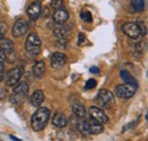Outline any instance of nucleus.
I'll use <instances>...</instances> for the list:
<instances>
[{
	"mask_svg": "<svg viewBox=\"0 0 148 141\" xmlns=\"http://www.w3.org/2000/svg\"><path fill=\"white\" fill-rule=\"evenodd\" d=\"M54 34L57 39H67L69 36V30L64 26H58L54 30Z\"/></svg>",
	"mask_w": 148,
	"mask_h": 141,
	"instance_id": "obj_19",
	"label": "nucleus"
},
{
	"mask_svg": "<svg viewBox=\"0 0 148 141\" xmlns=\"http://www.w3.org/2000/svg\"><path fill=\"white\" fill-rule=\"evenodd\" d=\"M23 74V68L21 66H16V67H13L12 70H8L7 75H6V84L8 87H14L15 84H17Z\"/></svg>",
	"mask_w": 148,
	"mask_h": 141,
	"instance_id": "obj_7",
	"label": "nucleus"
},
{
	"mask_svg": "<svg viewBox=\"0 0 148 141\" xmlns=\"http://www.w3.org/2000/svg\"><path fill=\"white\" fill-rule=\"evenodd\" d=\"M131 6L134 10L141 12L145 8V1L144 0H131Z\"/></svg>",
	"mask_w": 148,
	"mask_h": 141,
	"instance_id": "obj_20",
	"label": "nucleus"
},
{
	"mask_svg": "<svg viewBox=\"0 0 148 141\" xmlns=\"http://www.w3.org/2000/svg\"><path fill=\"white\" fill-rule=\"evenodd\" d=\"M138 25H139V29H140V35L147 34V29H146L145 24H144L143 22H139V23H138Z\"/></svg>",
	"mask_w": 148,
	"mask_h": 141,
	"instance_id": "obj_27",
	"label": "nucleus"
},
{
	"mask_svg": "<svg viewBox=\"0 0 148 141\" xmlns=\"http://www.w3.org/2000/svg\"><path fill=\"white\" fill-rule=\"evenodd\" d=\"M53 124L55 125L56 127H59V129H63L67 125V118L64 114H60V113H57L55 116L53 117Z\"/></svg>",
	"mask_w": 148,
	"mask_h": 141,
	"instance_id": "obj_16",
	"label": "nucleus"
},
{
	"mask_svg": "<svg viewBox=\"0 0 148 141\" xmlns=\"http://www.w3.org/2000/svg\"><path fill=\"white\" fill-rule=\"evenodd\" d=\"M41 3L39 1L32 2L27 8V15L32 21H37L41 15Z\"/></svg>",
	"mask_w": 148,
	"mask_h": 141,
	"instance_id": "obj_13",
	"label": "nucleus"
},
{
	"mask_svg": "<svg viewBox=\"0 0 148 141\" xmlns=\"http://www.w3.org/2000/svg\"><path fill=\"white\" fill-rule=\"evenodd\" d=\"M69 44V39H57V46L62 48H66Z\"/></svg>",
	"mask_w": 148,
	"mask_h": 141,
	"instance_id": "obj_25",
	"label": "nucleus"
},
{
	"mask_svg": "<svg viewBox=\"0 0 148 141\" xmlns=\"http://www.w3.org/2000/svg\"><path fill=\"white\" fill-rule=\"evenodd\" d=\"M43 100H45V94H43V92L41 90H36L33 92L31 99H30L31 105L36 106V107H39V106L43 103Z\"/></svg>",
	"mask_w": 148,
	"mask_h": 141,
	"instance_id": "obj_15",
	"label": "nucleus"
},
{
	"mask_svg": "<svg viewBox=\"0 0 148 141\" xmlns=\"http://www.w3.org/2000/svg\"><path fill=\"white\" fill-rule=\"evenodd\" d=\"M122 31L123 33L129 36L131 39H137L140 35V29L138 23H133V22H128L122 26Z\"/></svg>",
	"mask_w": 148,
	"mask_h": 141,
	"instance_id": "obj_8",
	"label": "nucleus"
},
{
	"mask_svg": "<svg viewBox=\"0 0 148 141\" xmlns=\"http://www.w3.org/2000/svg\"><path fill=\"white\" fill-rule=\"evenodd\" d=\"M96 103L100 107H110V106L114 103V96L110 90H106V89H101L99 90L98 94H97V98H96Z\"/></svg>",
	"mask_w": 148,
	"mask_h": 141,
	"instance_id": "obj_6",
	"label": "nucleus"
},
{
	"mask_svg": "<svg viewBox=\"0 0 148 141\" xmlns=\"http://www.w3.org/2000/svg\"><path fill=\"white\" fill-rule=\"evenodd\" d=\"M69 17H70L69 13H67L65 9H63V8L55 10V13H54V15H53L54 22L57 23V24H59V25L63 24V23H65V22L69 19Z\"/></svg>",
	"mask_w": 148,
	"mask_h": 141,
	"instance_id": "obj_14",
	"label": "nucleus"
},
{
	"mask_svg": "<svg viewBox=\"0 0 148 141\" xmlns=\"http://www.w3.org/2000/svg\"><path fill=\"white\" fill-rule=\"evenodd\" d=\"M0 48L3 50V53L6 55V59H8V62H13V58H14L13 42L8 39H2V40H0Z\"/></svg>",
	"mask_w": 148,
	"mask_h": 141,
	"instance_id": "obj_10",
	"label": "nucleus"
},
{
	"mask_svg": "<svg viewBox=\"0 0 148 141\" xmlns=\"http://www.w3.org/2000/svg\"><path fill=\"white\" fill-rule=\"evenodd\" d=\"M96 86H97L96 80H95V79H89V80L87 81V83H86V89H87V90H90V89L96 88Z\"/></svg>",
	"mask_w": 148,
	"mask_h": 141,
	"instance_id": "obj_24",
	"label": "nucleus"
},
{
	"mask_svg": "<svg viewBox=\"0 0 148 141\" xmlns=\"http://www.w3.org/2000/svg\"><path fill=\"white\" fill-rule=\"evenodd\" d=\"M3 76H5V65L2 62H0V82L3 80Z\"/></svg>",
	"mask_w": 148,
	"mask_h": 141,
	"instance_id": "obj_28",
	"label": "nucleus"
},
{
	"mask_svg": "<svg viewBox=\"0 0 148 141\" xmlns=\"http://www.w3.org/2000/svg\"><path fill=\"white\" fill-rule=\"evenodd\" d=\"M90 73H92V74H99V68L96 67V66H92V67H90Z\"/></svg>",
	"mask_w": 148,
	"mask_h": 141,
	"instance_id": "obj_29",
	"label": "nucleus"
},
{
	"mask_svg": "<svg viewBox=\"0 0 148 141\" xmlns=\"http://www.w3.org/2000/svg\"><path fill=\"white\" fill-rule=\"evenodd\" d=\"M67 63V57L66 55H64L63 53H53L51 58H50V64L51 67H54L56 70L62 68L63 66H65Z\"/></svg>",
	"mask_w": 148,
	"mask_h": 141,
	"instance_id": "obj_11",
	"label": "nucleus"
},
{
	"mask_svg": "<svg viewBox=\"0 0 148 141\" xmlns=\"http://www.w3.org/2000/svg\"><path fill=\"white\" fill-rule=\"evenodd\" d=\"M137 91V83H124L115 88V94L122 99H129Z\"/></svg>",
	"mask_w": 148,
	"mask_h": 141,
	"instance_id": "obj_5",
	"label": "nucleus"
},
{
	"mask_svg": "<svg viewBox=\"0 0 148 141\" xmlns=\"http://www.w3.org/2000/svg\"><path fill=\"white\" fill-rule=\"evenodd\" d=\"M146 118H147V121H148V114L146 115Z\"/></svg>",
	"mask_w": 148,
	"mask_h": 141,
	"instance_id": "obj_34",
	"label": "nucleus"
},
{
	"mask_svg": "<svg viewBox=\"0 0 148 141\" xmlns=\"http://www.w3.org/2000/svg\"><path fill=\"white\" fill-rule=\"evenodd\" d=\"M80 16H81V18H82L84 22H88V23H91V22H92V16H91L90 12H82Z\"/></svg>",
	"mask_w": 148,
	"mask_h": 141,
	"instance_id": "obj_22",
	"label": "nucleus"
},
{
	"mask_svg": "<svg viewBox=\"0 0 148 141\" xmlns=\"http://www.w3.org/2000/svg\"><path fill=\"white\" fill-rule=\"evenodd\" d=\"M27 32V23L24 19H17L13 26V35L15 38L23 36Z\"/></svg>",
	"mask_w": 148,
	"mask_h": 141,
	"instance_id": "obj_12",
	"label": "nucleus"
},
{
	"mask_svg": "<svg viewBox=\"0 0 148 141\" xmlns=\"http://www.w3.org/2000/svg\"><path fill=\"white\" fill-rule=\"evenodd\" d=\"M79 130L81 133L83 134H99L104 131V126L103 124L97 122L93 118H88L84 120L79 124Z\"/></svg>",
	"mask_w": 148,
	"mask_h": 141,
	"instance_id": "obj_2",
	"label": "nucleus"
},
{
	"mask_svg": "<svg viewBox=\"0 0 148 141\" xmlns=\"http://www.w3.org/2000/svg\"><path fill=\"white\" fill-rule=\"evenodd\" d=\"M89 115H90L91 118L96 120L97 122H99V123H101V124H106L108 122L107 115H106L105 112H104L103 109H100L99 107H96V106L90 107V109H89Z\"/></svg>",
	"mask_w": 148,
	"mask_h": 141,
	"instance_id": "obj_9",
	"label": "nucleus"
},
{
	"mask_svg": "<svg viewBox=\"0 0 148 141\" xmlns=\"http://www.w3.org/2000/svg\"><path fill=\"white\" fill-rule=\"evenodd\" d=\"M25 49L26 51L32 55V56H37L41 51V40L36 33H30L26 42H25Z\"/></svg>",
	"mask_w": 148,
	"mask_h": 141,
	"instance_id": "obj_4",
	"label": "nucleus"
},
{
	"mask_svg": "<svg viewBox=\"0 0 148 141\" xmlns=\"http://www.w3.org/2000/svg\"><path fill=\"white\" fill-rule=\"evenodd\" d=\"M83 41H84V35H83V33H80L79 34V44H81Z\"/></svg>",
	"mask_w": 148,
	"mask_h": 141,
	"instance_id": "obj_32",
	"label": "nucleus"
},
{
	"mask_svg": "<svg viewBox=\"0 0 148 141\" xmlns=\"http://www.w3.org/2000/svg\"><path fill=\"white\" fill-rule=\"evenodd\" d=\"M6 31H7V25H6V23H1V24H0V40H2V39L5 38Z\"/></svg>",
	"mask_w": 148,
	"mask_h": 141,
	"instance_id": "obj_26",
	"label": "nucleus"
},
{
	"mask_svg": "<svg viewBox=\"0 0 148 141\" xmlns=\"http://www.w3.org/2000/svg\"><path fill=\"white\" fill-rule=\"evenodd\" d=\"M63 7V0H51V8L53 9H60Z\"/></svg>",
	"mask_w": 148,
	"mask_h": 141,
	"instance_id": "obj_23",
	"label": "nucleus"
},
{
	"mask_svg": "<svg viewBox=\"0 0 148 141\" xmlns=\"http://www.w3.org/2000/svg\"><path fill=\"white\" fill-rule=\"evenodd\" d=\"M3 60H6V55L3 53V50L0 48V62H3Z\"/></svg>",
	"mask_w": 148,
	"mask_h": 141,
	"instance_id": "obj_30",
	"label": "nucleus"
},
{
	"mask_svg": "<svg viewBox=\"0 0 148 141\" xmlns=\"http://www.w3.org/2000/svg\"><path fill=\"white\" fill-rule=\"evenodd\" d=\"M50 116V110L46 107H41L39 108L37 112L32 115L31 118V126L34 131H41L42 129H45L46 124L49 120Z\"/></svg>",
	"mask_w": 148,
	"mask_h": 141,
	"instance_id": "obj_1",
	"label": "nucleus"
},
{
	"mask_svg": "<svg viewBox=\"0 0 148 141\" xmlns=\"http://www.w3.org/2000/svg\"><path fill=\"white\" fill-rule=\"evenodd\" d=\"M72 110H73L74 115L76 117H80V118H83L86 116V114H87L84 106H82L81 104H74L72 106Z\"/></svg>",
	"mask_w": 148,
	"mask_h": 141,
	"instance_id": "obj_18",
	"label": "nucleus"
},
{
	"mask_svg": "<svg viewBox=\"0 0 148 141\" xmlns=\"http://www.w3.org/2000/svg\"><path fill=\"white\" fill-rule=\"evenodd\" d=\"M121 77L125 83H137L133 76L130 74L128 70H121Z\"/></svg>",
	"mask_w": 148,
	"mask_h": 141,
	"instance_id": "obj_21",
	"label": "nucleus"
},
{
	"mask_svg": "<svg viewBox=\"0 0 148 141\" xmlns=\"http://www.w3.org/2000/svg\"><path fill=\"white\" fill-rule=\"evenodd\" d=\"M6 96H7V91H6V90H3V89H0V99L5 98Z\"/></svg>",
	"mask_w": 148,
	"mask_h": 141,
	"instance_id": "obj_31",
	"label": "nucleus"
},
{
	"mask_svg": "<svg viewBox=\"0 0 148 141\" xmlns=\"http://www.w3.org/2000/svg\"><path fill=\"white\" fill-rule=\"evenodd\" d=\"M29 93V84L26 82H19L14 86L13 94L9 97V101L13 105H21Z\"/></svg>",
	"mask_w": 148,
	"mask_h": 141,
	"instance_id": "obj_3",
	"label": "nucleus"
},
{
	"mask_svg": "<svg viewBox=\"0 0 148 141\" xmlns=\"http://www.w3.org/2000/svg\"><path fill=\"white\" fill-rule=\"evenodd\" d=\"M32 70H33V74H34L37 77H39V79L42 77L43 74H45V72H46V64H45V62H43V60L37 62V63L33 65Z\"/></svg>",
	"mask_w": 148,
	"mask_h": 141,
	"instance_id": "obj_17",
	"label": "nucleus"
},
{
	"mask_svg": "<svg viewBox=\"0 0 148 141\" xmlns=\"http://www.w3.org/2000/svg\"><path fill=\"white\" fill-rule=\"evenodd\" d=\"M9 138H10L12 140H18V138H16V137H14V136H10Z\"/></svg>",
	"mask_w": 148,
	"mask_h": 141,
	"instance_id": "obj_33",
	"label": "nucleus"
}]
</instances>
